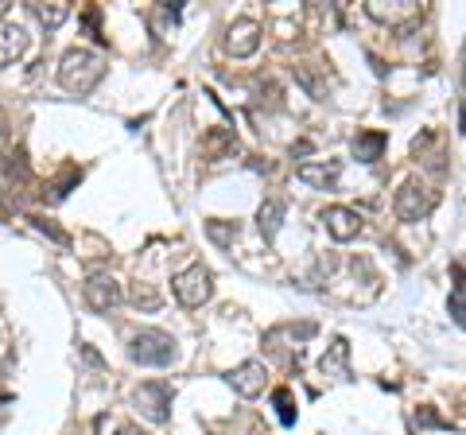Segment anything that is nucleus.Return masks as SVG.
Here are the masks:
<instances>
[{"label": "nucleus", "instance_id": "f257e3e1", "mask_svg": "<svg viewBox=\"0 0 466 435\" xmlns=\"http://www.w3.org/2000/svg\"><path fill=\"white\" fill-rule=\"evenodd\" d=\"M101 78H106V59L90 47H70L63 59H58V86L70 94H78V97L94 94Z\"/></svg>", "mask_w": 466, "mask_h": 435}, {"label": "nucleus", "instance_id": "f03ea898", "mask_svg": "<svg viewBox=\"0 0 466 435\" xmlns=\"http://www.w3.org/2000/svg\"><path fill=\"white\" fill-rule=\"evenodd\" d=\"M128 358H133L137 366L164 369V366H175V358H179V342H175L167 330H140V335L128 339Z\"/></svg>", "mask_w": 466, "mask_h": 435}, {"label": "nucleus", "instance_id": "7ed1b4c3", "mask_svg": "<svg viewBox=\"0 0 466 435\" xmlns=\"http://www.w3.org/2000/svg\"><path fill=\"white\" fill-rule=\"evenodd\" d=\"M171 292H175V299H179L183 308H202V303L214 296V277H210V268L191 265V268L175 272V277H171Z\"/></svg>", "mask_w": 466, "mask_h": 435}, {"label": "nucleus", "instance_id": "20e7f679", "mask_svg": "<svg viewBox=\"0 0 466 435\" xmlns=\"http://www.w3.org/2000/svg\"><path fill=\"white\" fill-rule=\"evenodd\" d=\"M133 409L148 424H167L171 420V389L164 381H144L133 389Z\"/></svg>", "mask_w": 466, "mask_h": 435}, {"label": "nucleus", "instance_id": "39448f33", "mask_svg": "<svg viewBox=\"0 0 466 435\" xmlns=\"http://www.w3.org/2000/svg\"><path fill=\"white\" fill-rule=\"evenodd\" d=\"M82 299L86 308L97 311V315H109L125 303V288L116 284V277H109V272H94L90 280L82 284Z\"/></svg>", "mask_w": 466, "mask_h": 435}, {"label": "nucleus", "instance_id": "423d86ee", "mask_svg": "<svg viewBox=\"0 0 466 435\" xmlns=\"http://www.w3.org/2000/svg\"><path fill=\"white\" fill-rule=\"evenodd\" d=\"M392 210H397L400 222H424V218L435 210V191L424 183H404L397 191V202H392Z\"/></svg>", "mask_w": 466, "mask_h": 435}, {"label": "nucleus", "instance_id": "0eeeda50", "mask_svg": "<svg viewBox=\"0 0 466 435\" xmlns=\"http://www.w3.org/2000/svg\"><path fill=\"white\" fill-rule=\"evenodd\" d=\"M226 381H229V389L238 397H245V400H253V397H260L265 393V381H268V369H265V361H241V366H233L229 373H226Z\"/></svg>", "mask_w": 466, "mask_h": 435}, {"label": "nucleus", "instance_id": "6e6552de", "mask_svg": "<svg viewBox=\"0 0 466 435\" xmlns=\"http://www.w3.org/2000/svg\"><path fill=\"white\" fill-rule=\"evenodd\" d=\"M260 47V24L257 20H233L226 27V51L233 59H249Z\"/></svg>", "mask_w": 466, "mask_h": 435}, {"label": "nucleus", "instance_id": "1a4fd4ad", "mask_svg": "<svg viewBox=\"0 0 466 435\" xmlns=\"http://www.w3.org/2000/svg\"><path fill=\"white\" fill-rule=\"evenodd\" d=\"M296 179L315 187V191H330V187L342 179V164L339 159H303L296 167Z\"/></svg>", "mask_w": 466, "mask_h": 435}, {"label": "nucleus", "instance_id": "9d476101", "mask_svg": "<svg viewBox=\"0 0 466 435\" xmlns=\"http://www.w3.org/2000/svg\"><path fill=\"white\" fill-rule=\"evenodd\" d=\"M366 12L377 24L400 27V24H412L420 16V5L416 0H366Z\"/></svg>", "mask_w": 466, "mask_h": 435}, {"label": "nucleus", "instance_id": "9b49d317", "mask_svg": "<svg viewBox=\"0 0 466 435\" xmlns=\"http://www.w3.org/2000/svg\"><path fill=\"white\" fill-rule=\"evenodd\" d=\"M323 226H327V234L334 241H354L361 234V214L358 210H350V207H327L323 210Z\"/></svg>", "mask_w": 466, "mask_h": 435}, {"label": "nucleus", "instance_id": "f8f14e48", "mask_svg": "<svg viewBox=\"0 0 466 435\" xmlns=\"http://www.w3.org/2000/svg\"><path fill=\"white\" fill-rule=\"evenodd\" d=\"M385 148H389V137L377 133V128H361V133L350 140V152H354L358 164H377V159L385 156Z\"/></svg>", "mask_w": 466, "mask_h": 435}, {"label": "nucleus", "instance_id": "ddd939ff", "mask_svg": "<svg viewBox=\"0 0 466 435\" xmlns=\"http://www.w3.org/2000/svg\"><path fill=\"white\" fill-rule=\"evenodd\" d=\"M27 51V32L16 20H0V63H16Z\"/></svg>", "mask_w": 466, "mask_h": 435}, {"label": "nucleus", "instance_id": "4468645a", "mask_svg": "<svg viewBox=\"0 0 466 435\" xmlns=\"http://www.w3.org/2000/svg\"><path fill=\"white\" fill-rule=\"evenodd\" d=\"M27 12L39 20L43 32H58V27L70 20V5H66V0H51V5H47V0H32Z\"/></svg>", "mask_w": 466, "mask_h": 435}, {"label": "nucleus", "instance_id": "2eb2a0df", "mask_svg": "<svg viewBox=\"0 0 466 435\" xmlns=\"http://www.w3.org/2000/svg\"><path fill=\"white\" fill-rule=\"evenodd\" d=\"M284 214H288V202L284 198H265V202H260V210H257L260 238L276 241V234H280V226H284Z\"/></svg>", "mask_w": 466, "mask_h": 435}, {"label": "nucleus", "instance_id": "dca6fc26", "mask_svg": "<svg viewBox=\"0 0 466 435\" xmlns=\"http://www.w3.org/2000/svg\"><path fill=\"white\" fill-rule=\"evenodd\" d=\"M346 361H350V342H346V339H334V342H330V350L319 358V369H323L327 377H339V381H346V377H350V366H346Z\"/></svg>", "mask_w": 466, "mask_h": 435}, {"label": "nucleus", "instance_id": "f3484780", "mask_svg": "<svg viewBox=\"0 0 466 435\" xmlns=\"http://www.w3.org/2000/svg\"><path fill=\"white\" fill-rule=\"evenodd\" d=\"M296 82H299L303 90H308V97H315V101H327V97H330V86L323 82V75H319L311 63H299V66H296Z\"/></svg>", "mask_w": 466, "mask_h": 435}, {"label": "nucleus", "instance_id": "a211bd4d", "mask_svg": "<svg viewBox=\"0 0 466 435\" xmlns=\"http://www.w3.org/2000/svg\"><path fill=\"white\" fill-rule=\"evenodd\" d=\"M207 238L218 245V249H229L238 241V222H226V218H210L207 222Z\"/></svg>", "mask_w": 466, "mask_h": 435}, {"label": "nucleus", "instance_id": "6ab92c4d", "mask_svg": "<svg viewBox=\"0 0 466 435\" xmlns=\"http://www.w3.org/2000/svg\"><path fill=\"white\" fill-rule=\"evenodd\" d=\"M272 404H276V416H280V424L284 428H291V424H296V397H291V389H276V393H272Z\"/></svg>", "mask_w": 466, "mask_h": 435}, {"label": "nucleus", "instance_id": "aec40b11", "mask_svg": "<svg viewBox=\"0 0 466 435\" xmlns=\"http://www.w3.org/2000/svg\"><path fill=\"white\" fill-rule=\"evenodd\" d=\"M451 319H455V327L466 323V292H462V272L455 268V288H451Z\"/></svg>", "mask_w": 466, "mask_h": 435}, {"label": "nucleus", "instance_id": "412c9836", "mask_svg": "<svg viewBox=\"0 0 466 435\" xmlns=\"http://www.w3.org/2000/svg\"><path fill=\"white\" fill-rule=\"evenodd\" d=\"M128 299H133L140 311H159V303H164L152 284H137V288H133V296H128Z\"/></svg>", "mask_w": 466, "mask_h": 435}, {"label": "nucleus", "instance_id": "4be33fe9", "mask_svg": "<svg viewBox=\"0 0 466 435\" xmlns=\"http://www.w3.org/2000/svg\"><path fill=\"white\" fill-rule=\"evenodd\" d=\"M5 176H8V179H20V183H27V179H32V171H27V159H24L20 152L5 156Z\"/></svg>", "mask_w": 466, "mask_h": 435}, {"label": "nucleus", "instance_id": "5701e85b", "mask_svg": "<svg viewBox=\"0 0 466 435\" xmlns=\"http://www.w3.org/2000/svg\"><path fill=\"white\" fill-rule=\"evenodd\" d=\"M27 222H32V226L39 229V234H47L51 241H58V245H70V234H66V229H58L55 222H47V218H39V214H32V218H27Z\"/></svg>", "mask_w": 466, "mask_h": 435}, {"label": "nucleus", "instance_id": "b1692460", "mask_svg": "<svg viewBox=\"0 0 466 435\" xmlns=\"http://www.w3.org/2000/svg\"><path fill=\"white\" fill-rule=\"evenodd\" d=\"M78 179H82V171H78V167H70V171H66V176H63V183H55V191H51V198H55V202H58V198H66V195H70V187H75Z\"/></svg>", "mask_w": 466, "mask_h": 435}, {"label": "nucleus", "instance_id": "393cba45", "mask_svg": "<svg viewBox=\"0 0 466 435\" xmlns=\"http://www.w3.org/2000/svg\"><path fill=\"white\" fill-rule=\"evenodd\" d=\"M416 420H420V424H424V428H451V420L435 416L431 409H420V412H416Z\"/></svg>", "mask_w": 466, "mask_h": 435}, {"label": "nucleus", "instance_id": "a878e982", "mask_svg": "<svg viewBox=\"0 0 466 435\" xmlns=\"http://www.w3.org/2000/svg\"><path fill=\"white\" fill-rule=\"evenodd\" d=\"M82 358H86V366H94V369L106 366V361H101V354L94 350V346H82Z\"/></svg>", "mask_w": 466, "mask_h": 435}, {"label": "nucleus", "instance_id": "bb28decb", "mask_svg": "<svg viewBox=\"0 0 466 435\" xmlns=\"http://www.w3.org/2000/svg\"><path fill=\"white\" fill-rule=\"evenodd\" d=\"M311 152V140H299V144H291V156H308Z\"/></svg>", "mask_w": 466, "mask_h": 435}, {"label": "nucleus", "instance_id": "cd10ccee", "mask_svg": "<svg viewBox=\"0 0 466 435\" xmlns=\"http://www.w3.org/2000/svg\"><path fill=\"white\" fill-rule=\"evenodd\" d=\"M116 435H144L140 428H133V424H125V428H116Z\"/></svg>", "mask_w": 466, "mask_h": 435}, {"label": "nucleus", "instance_id": "c85d7f7f", "mask_svg": "<svg viewBox=\"0 0 466 435\" xmlns=\"http://www.w3.org/2000/svg\"><path fill=\"white\" fill-rule=\"evenodd\" d=\"M5 8H8V5H5V0H0V16H5Z\"/></svg>", "mask_w": 466, "mask_h": 435}]
</instances>
